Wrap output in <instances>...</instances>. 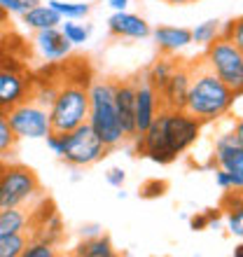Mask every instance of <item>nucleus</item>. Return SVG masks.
Listing matches in <instances>:
<instances>
[{
  "label": "nucleus",
  "instance_id": "1",
  "mask_svg": "<svg viewBox=\"0 0 243 257\" xmlns=\"http://www.w3.org/2000/svg\"><path fill=\"white\" fill-rule=\"evenodd\" d=\"M89 68L84 61L70 66L63 80H59V89L52 105H49V122L52 131L68 134L75 126L87 122L89 117Z\"/></svg>",
  "mask_w": 243,
  "mask_h": 257
},
{
  "label": "nucleus",
  "instance_id": "2",
  "mask_svg": "<svg viewBox=\"0 0 243 257\" xmlns=\"http://www.w3.org/2000/svg\"><path fill=\"white\" fill-rule=\"evenodd\" d=\"M189 68H192V84L185 110L201 124L217 122L220 117L229 115V110L236 103L234 91L215 73H210L203 61L189 63Z\"/></svg>",
  "mask_w": 243,
  "mask_h": 257
},
{
  "label": "nucleus",
  "instance_id": "3",
  "mask_svg": "<svg viewBox=\"0 0 243 257\" xmlns=\"http://www.w3.org/2000/svg\"><path fill=\"white\" fill-rule=\"evenodd\" d=\"M87 122L101 136L108 148H117L127 141L122 119L115 105V82L112 80H94L89 84V117Z\"/></svg>",
  "mask_w": 243,
  "mask_h": 257
},
{
  "label": "nucleus",
  "instance_id": "4",
  "mask_svg": "<svg viewBox=\"0 0 243 257\" xmlns=\"http://www.w3.org/2000/svg\"><path fill=\"white\" fill-rule=\"evenodd\" d=\"M45 199L42 185L33 169L24 164H5L0 178V208H31Z\"/></svg>",
  "mask_w": 243,
  "mask_h": 257
},
{
  "label": "nucleus",
  "instance_id": "5",
  "mask_svg": "<svg viewBox=\"0 0 243 257\" xmlns=\"http://www.w3.org/2000/svg\"><path fill=\"white\" fill-rule=\"evenodd\" d=\"M201 61L234 91L236 98L243 96V52L229 38L220 35L217 40L206 45V54Z\"/></svg>",
  "mask_w": 243,
  "mask_h": 257
},
{
  "label": "nucleus",
  "instance_id": "6",
  "mask_svg": "<svg viewBox=\"0 0 243 257\" xmlns=\"http://www.w3.org/2000/svg\"><path fill=\"white\" fill-rule=\"evenodd\" d=\"M108 145L101 141V136L94 131V126L89 122L75 126L73 131L63 134V155L61 159L75 169H84L91 164L101 162L108 155Z\"/></svg>",
  "mask_w": 243,
  "mask_h": 257
},
{
  "label": "nucleus",
  "instance_id": "7",
  "mask_svg": "<svg viewBox=\"0 0 243 257\" xmlns=\"http://www.w3.org/2000/svg\"><path fill=\"white\" fill-rule=\"evenodd\" d=\"M7 122L17 134V138H47L52 134V122H49V108L35 101L33 96L21 101L5 112Z\"/></svg>",
  "mask_w": 243,
  "mask_h": 257
},
{
  "label": "nucleus",
  "instance_id": "8",
  "mask_svg": "<svg viewBox=\"0 0 243 257\" xmlns=\"http://www.w3.org/2000/svg\"><path fill=\"white\" fill-rule=\"evenodd\" d=\"M159 122H162L164 136L169 143L171 152L180 157L182 152H187L201 136L203 124L199 119L189 115L187 110H162L159 112Z\"/></svg>",
  "mask_w": 243,
  "mask_h": 257
},
{
  "label": "nucleus",
  "instance_id": "9",
  "mask_svg": "<svg viewBox=\"0 0 243 257\" xmlns=\"http://www.w3.org/2000/svg\"><path fill=\"white\" fill-rule=\"evenodd\" d=\"M12 56H0V105L5 112L33 94V77L19 63H10Z\"/></svg>",
  "mask_w": 243,
  "mask_h": 257
},
{
  "label": "nucleus",
  "instance_id": "10",
  "mask_svg": "<svg viewBox=\"0 0 243 257\" xmlns=\"http://www.w3.org/2000/svg\"><path fill=\"white\" fill-rule=\"evenodd\" d=\"M136 152L141 157H148L150 162H155V164H171L178 159V157L171 152L169 143H166L159 115H157V119L150 124L143 134L136 136Z\"/></svg>",
  "mask_w": 243,
  "mask_h": 257
},
{
  "label": "nucleus",
  "instance_id": "11",
  "mask_svg": "<svg viewBox=\"0 0 243 257\" xmlns=\"http://www.w3.org/2000/svg\"><path fill=\"white\" fill-rule=\"evenodd\" d=\"M189 84H192V68L189 63H180L157 94H159V105L162 110H185L189 96Z\"/></svg>",
  "mask_w": 243,
  "mask_h": 257
},
{
  "label": "nucleus",
  "instance_id": "12",
  "mask_svg": "<svg viewBox=\"0 0 243 257\" xmlns=\"http://www.w3.org/2000/svg\"><path fill=\"white\" fill-rule=\"evenodd\" d=\"M213 162L243 183V145L238 143L234 128L227 134H220L213 141Z\"/></svg>",
  "mask_w": 243,
  "mask_h": 257
},
{
  "label": "nucleus",
  "instance_id": "13",
  "mask_svg": "<svg viewBox=\"0 0 243 257\" xmlns=\"http://www.w3.org/2000/svg\"><path fill=\"white\" fill-rule=\"evenodd\" d=\"M159 112H162L159 94H157V89L143 77V80H138V84H136V136L143 134L150 124L155 122Z\"/></svg>",
  "mask_w": 243,
  "mask_h": 257
},
{
  "label": "nucleus",
  "instance_id": "14",
  "mask_svg": "<svg viewBox=\"0 0 243 257\" xmlns=\"http://www.w3.org/2000/svg\"><path fill=\"white\" fill-rule=\"evenodd\" d=\"M35 47L40 49L42 59H47V61H61V59H66L70 56L73 52V42L68 40L61 26H54V28H45V31H35Z\"/></svg>",
  "mask_w": 243,
  "mask_h": 257
},
{
  "label": "nucleus",
  "instance_id": "15",
  "mask_svg": "<svg viewBox=\"0 0 243 257\" xmlns=\"http://www.w3.org/2000/svg\"><path fill=\"white\" fill-rule=\"evenodd\" d=\"M136 84L134 80L115 82V105L127 138H136Z\"/></svg>",
  "mask_w": 243,
  "mask_h": 257
},
{
  "label": "nucleus",
  "instance_id": "16",
  "mask_svg": "<svg viewBox=\"0 0 243 257\" xmlns=\"http://www.w3.org/2000/svg\"><path fill=\"white\" fill-rule=\"evenodd\" d=\"M108 31L115 38H129V40H143V38L152 35V28H150L148 21L143 19V17H138V14L127 12V10L115 12L110 17Z\"/></svg>",
  "mask_w": 243,
  "mask_h": 257
},
{
  "label": "nucleus",
  "instance_id": "17",
  "mask_svg": "<svg viewBox=\"0 0 243 257\" xmlns=\"http://www.w3.org/2000/svg\"><path fill=\"white\" fill-rule=\"evenodd\" d=\"M157 47L162 54H178L180 49L192 45V28L182 26H157L152 31Z\"/></svg>",
  "mask_w": 243,
  "mask_h": 257
},
{
  "label": "nucleus",
  "instance_id": "18",
  "mask_svg": "<svg viewBox=\"0 0 243 257\" xmlns=\"http://www.w3.org/2000/svg\"><path fill=\"white\" fill-rule=\"evenodd\" d=\"M33 222V210L31 208H0V238L10 234L28 231Z\"/></svg>",
  "mask_w": 243,
  "mask_h": 257
},
{
  "label": "nucleus",
  "instance_id": "19",
  "mask_svg": "<svg viewBox=\"0 0 243 257\" xmlns=\"http://www.w3.org/2000/svg\"><path fill=\"white\" fill-rule=\"evenodd\" d=\"M21 19L26 24L28 28L33 31H45V28H54V26H61V14L56 12L52 5H38L33 10H28L26 14H21Z\"/></svg>",
  "mask_w": 243,
  "mask_h": 257
},
{
  "label": "nucleus",
  "instance_id": "20",
  "mask_svg": "<svg viewBox=\"0 0 243 257\" xmlns=\"http://www.w3.org/2000/svg\"><path fill=\"white\" fill-rule=\"evenodd\" d=\"M178 68V59H173V54H159L152 66L148 68V73H145V80L152 84V87L159 91V89L169 82V77L173 75V70Z\"/></svg>",
  "mask_w": 243,
  "mask_h": 257
},
{
  "label": "nucleus",
  "instance_id": "21",
  "mask_svg": "<svg viewBox=\"0 0 243 257\" xmlns=\"http://www.w3.org/2000/svg\"><path fill=\"white\" fill-rule=\"evenodd\" d=\"M73 252L77 257H112L115 248H112V241L105 234H96V236L84 238Z\"/></svg>",
  "mask_w": 243,
  "mask_h": 257
},
{
  "label": "nucleus",
  "instance_id": "22",
  "mask_svg": "<svg viewBox=\"0 0 243 257\" xmlns=\"http://www.w3.org/2000/svg\"><path fill=\"white\" fill-rule=\"evenodd\" d=\"M31 241V231H19L0 238V257H21Z\"/></svg>",
  "mask_w": 243,
  "mask_h": 257
},
{
  "label": "nucleus",
  "instance_id": "23",
  "mask_svg": "<svg viewBox=\"0 0 243 257\" xmlns=\"http://www.w3.org/2000/svg\"><path fill=\"white\" fill-rule=\"evenodd\" d=\"M220 35H222V21L217 19H208L192 28V42H196V45H210Z\"/></svg>",
  "mask_w": 243,
  "mask_h": 257
},
{
  "label": "nucleus",
  "instance_id": "24",
  "mask_svg": "<svg viewBox=\"0 0 243 257\" xmlns=\"http://www.w3.org/2000/svg\"><path fill=\"white\" fill-rule=\"evenodd\" d=\"M47 5H52L56 12L61 14V19H84L91 12L89 3H66V0H47Z\"/></svg>",
  "mask_w": 243,
  "mask_h": 257
},
{
  "label": "nucleus",
  "instance_id": "25",
  "mask_svg": "<svg viewBox=\"0 0 243 257\" xmlns=\"http://www.w3.org/2000/svg\"><path fill=\"white\" fill-rule=\"evenodd\" d=\"M61 31L73 45H84L91 35V24H77V19H63Z\"/></svg>",
  "mask_w": 243,
  "mask_h": 257
},
{
  "label": "nucleus",
  "instance_id": "26",
  "mask_svg": "<svg viewBox=\"0 0 243 257\" xmlns=\"http://www.w3.org/2000/svg\"><path fill=\"white\" fill-rule=\"evenodd\" d=\"M54 255H56L54 243H49L45 238H31L21 257H54Z\"/></svg>",
  "mask_w": 243,
  "mask_h": 257
},
{
  "label": "nucleus",
  "instance_id": "27",
  "mask_svg": "<svg viewBox=\"0 0 243 257\" xmlns=\"http://www.w3.org/2000/svg\"><path fill=\"white\" fill-rule=\"evenodd\" d=\"M17 134L12 131L10 122H7L5 115H0V155H7V152H12L14 145H17Z\"/></svg>",
  "mask_w": 243,
  "mask_h": 257
},
{
  "label": "nucleus",
  "instance_id": "28",
  "mask_svg": "<svg viewBox=\"0 0 243 257\" xmlns=\"http://www.w3.org/2000/svg\"><path fill=\"white\" fill-rule=\"evenodd\" d=\"M222 35L229 38L243 52V17H236V19H229L227 24H222Z\"/></svg>",
  "mask_w": 243,
  "mask_h": 257
},
{
  "label": "nucleus",
  "instance_id": "29",
  "mask_svg": "<svg viewBox=\"0 0 243 257\" xmlns=\"http://www.w3.org/2000/svg\"><path fill=\"white\" fill-rule=\"evenodd\" d=\"M227 229L231 236L243 238V203H238L236 208L227 210Z\"/></svg>",
  "mask_w": 243,
  "mask_h": 257
},
{
  "label": "nucleus",
  "instance_id": "30",
  "mask_svg": "<svg viewBox=\"0 0 243 257\" xmlns=\"http://www.w3.org/2000/svg\"><path fill=\"white\" fill-rule=\"evenodd\" d=\"M166 187L169 185L164 183V180H148V183L141 185V196L143 199H157V196H164L166 194Z\"/></svg>",
  "mask_w": 243,
  "mask_h": 257
},
{
  "label": "nucleus",
  "instance_id": "31",
  "mask_svg": "<svg viewBox=\"0 0 243 257\" xmlns=\"http://www.w3.org/2000/svg\"><path fill=\"white\" fill-rule=\"evenodd\" d=\"M215 185L222 192H229L231 190V173H229V171H224V169H220V166H217V169H215Z\"/></svg>",
  "mask_w": 243,
  "mask_h": 257
},
{
  "label": "nucleus",
  "instance_id": "32",
  "mask_svg": "<svg viewBox=\"0 0 243 257\" xmlns=\"http://www.w3.org/2000/svg\"><path fill=\"white\" fill-rule=\"evenodd\" d=\"M105 180H108L112 187H122V185H124V180H127V176H124V171H122V169L112 166V169L105 173Z\"/></svg>",
  "mask_w": 243,
  "mask_h": 257
},
{
  "label": "nucleus",
  "instance_id": "33",
  "mask_svg": "<svg viewBox=\"0 0 243 257\" xmlns=\"http://www.w3.org/2000/svg\"><path fill=\"white\" fill-rule=\"evenodd\" d=\"M189 227H192L194 231H203V229H208V215H206V213L192 215V217H189Z\"/></svg>",
  "mask_w": 243,
  "mask_h": 257
},
{
  "label": "nucleus",
  "instance_id": "34",
  "mask_svg": "<svg viewBox=\"0 0 243 257\" xmlns=\"http://www.w3.org/2000/svg\"><path fill=\"white\" fill-rule=\"evenodd\" d=\"M40 5V0H17V12L14 14H26L28 10H33V7H38Z\"/></svg>",
  "mask_w": 243,
  "mask_h": 257
},
{
  "label": "nucleus",
  "instance_id": "35",
  "mask_svg": "<svg viewBox=\"0 0 243 257\" xmlns=\"http://www.w3.org/2000/svg\"><path fill=\"white\" fill-rule=\"evenodd\" d=\"M0 10L7 14H14L17 12V0H0Z\"/></svg>",
  "mask_w": 243,
  "mask_h": 257
},
{
  "label": "nucleus",
  "instance_id": "36",
  "mask_svg": "<svg viewBox=\"0 0 243 257\" xmlns=\"http://www.w3.org/2000/svg\"><path fill=\"white\" fill-rule=\"evenodd\" d=\"M108 5L115 10V12H122V10H127L129 7V0H108Z\"/></svg>",
  "mask_w": 243,
  "mask_h": 257
},
{
  "label": "nucleus",
  "instance_id": "37",
  "mask_svg": "<svg viewBox=\"0 0 243 257\" xmlns=\"http://www.w3.org/2000/svg\"><path fill=\"white\" fill-rule=\"evenodd\" d=\"M234 134L238 136V143H241V145H243V117H241V119H238L236 124H234Z\"/></svg>",
  "mask_w": 243,
  "mask_h": 257
},
{
  "label": "nucleus",
  "instance_id": "38",
  "mask_svg": "<svg viewBox=\"0 0 243 257\" xmlns=\"http://www.w3.org/2000/svg\"><path fill=\"white\" fill-rule=\"evenodd\" d=\"M166 5H173V7H182V5H189V3H194V0H162Z\"/></svg>",
  "mask_w": 243,
  "mask_h": 257
},
{
  "label": "nucleus",
  "instance_id": "39",
  "mask_svg": "<svg viewBox=\"0 0 243 257\" xmlns=\"http://www.w3.org/2000/svg\"><path fill=\"white\" fill-rule=\"evenodd\" d=\"M10 33V28H7V24L5 21H0V45H3V38Z\"/></svg>",
  "mask_w": 243,
  "mask_h": 257
},
{
  "label": "nucleus",
  "instance_id": "40",
  "mask_svg": "<svg viewBox=\"0 0 243 257\" xmlns=\"http://www.w3.org/2000/svg\"><path fill=\"white\" fill-rule=\"evenodd\" d=\"M234 257H243V243H238L236 248H234Z\"/></svg>",
  "mask_w": 243,
  "mask_h": 257
},
{
  "label": "nucleus",
  "instance_id": "41",
  "mask_svg": "<svg viewBox=\"0 0 243 257\" xmlns=\"http://www.w3.org/2000/svg\"><path fill=\"white\" fill-rule=\"evenodd\" d=\"M3 171H5V162L0 159V178H3Z\"/></svg>",
  "mask_w": 243,
  "mask_h": 257
},
{
  "label": "nucleus",
  "instance_id": "42",
  "mask_svg": "<svg viewBox=\"0 0 243 257\" xmlns=\"http://www.w3.org/2000/svg\"><path fill=\"white\" fill-rule=\"evenodd\" d=\"M5 14L7 12H3V10H0V21H5Z\"/></svg>",
  "mask_w": 243,
  "mask_h": 257
},
{
  "label": "nucleus",
  "instance_id": "43",
  "mask_svg": "<svg viewBox=\"0 0 243 257\" xmlns=\"http://www.w3.org/2000/svg\"><path fill=\"white\" fill-rule=\"evenodd\" d=\"M0 115H5V108H3V105H0Z\"/></svg>",
  "mask_w": 243,
  "mask_h": 257
}]
</instances>
